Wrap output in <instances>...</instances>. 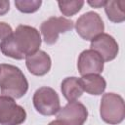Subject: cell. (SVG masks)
Segmentation results:
<instances>
[{
  "label": "cell",
  "instance_id": "8",
  "mask_svg": "<svg viewBox=\"0 0 125 125\" xmlns=\"http://www.w3.org/2000/svg\"><path fill=\"white\" fill-rule=\"evenodd\" d=\"M88 118V109L80 102H68L58 112L57 119L64 125H83Z\"/></svg>",
  "mask_w": 125,
  "mask_h": 125
},
{
  "label": "cell",
  "instance_id": "19",
  "mask_svg": "<svg viewBox=\"0 0 125 125\" xmlns=\"http://www.w3.org/2000/svg\"><path fill=\"white\" fill-rule=\"evenodd\" d=\"M87 3L92 7V8H102L104 7L106 1L104 0H94V1H87Z\"/></svg>",
  "mask_w": 125,
  "mask_h": 125
},
{
  "label": "cell",
  "instance_id": "20",
  "mask_svg": "<svg viewBox=\"0 0 125 125\" xmlns=\"http://www.w3.org/2000/svg\"><path fill=\"white\" fill-rule=\"evenodd\" d=\"M48 125H64L61 120H59V119H56V120H53V121H51Z\"/></svg>",
  "mask_w": 125,
  "mask_h": 125
},
{
  "label": "cell",
  "instance_id": "4",
  "mask_svg": "<svg viewBox=\"0 0 125 125\" xmlns=\"http://www.w3.org/2000/svg\"><path fill=\"white\" fill-rule=\"evenodd\" d=\"M34 108L44 116H52L61 109V103L58 93L51 87L43 86L38 88L32 98Z\"/></svg>",
  "mask_w": 125,
  "mask_h": 125
},
{
  "label": "cell",
  "instance_id": "12",
  "mask_svg": "<svg viewBox=\"0 0 125 125\" xmlns=\"http://www.w3.org/2000/svg\"><path fill=\"white\" fill-rule=\"evenodd\" d=\"M79 79L83 91L90 95H102L106 88V81L100 74L84 75Z\"/></svg>",
  "mask_w": 125,
  "mask_h": 125
},
{
  "label": "cell",
  "instance_id": "17",
  "mask_svg": "<svg viewBox=\"0 0 125 125\" xmlns=\"http://www.w3.org/2000/svg\"><path fill=\"white\" fill-rule=\"evenodd\" d=\"M14 30L11 27L10 24H8L5 21H0V44L5 41L8 37H10L13 34Z\"/></svg>",
  "mask_w": 125,
  "mask_h": 125
},
{
  "label": "cell",
  "instance_id": "2",
  "mask_svg": "<svg viewBox=\"0 0 125 125\" xmlns=\"http://www.w3.org/2000/svg\"><path fill=\"white\" fill-rule=\"evenodd\" d=\"M27 90L28 81L21 68L9 63L0 64V91L3 96L21 99Z\"/></svg>",
  "mask_w": 125,
  "mask_h": 125
},
{
  "label": "cell",
  "instance_id": "14",
  "mask_svg": "<svg viewBox=\"0 0 125 125\" xmlns=\"http://www.w3.org/2000/svg\"><path fill=\"white\" fill-rule=\"evenodd\" d=\"M104 12L107 19L115 23L125 21V1L124 0H109L104 5Z\"/></svg>",
  "mask_w": 125,
  "mask_h": 125
},
{
  "label": "cell",
  "instance_id": "15",
  "mask_svg": "<svg viewBox=\"0 0 125 125\" xmlns=\"http://www.w3.org/2000/svg\"><path fill=\"white\" fill-rule=\"evenodd\" d=\"M85 4L82 0L75 1H58V5L61 13L65 17H72L77 14Z\"/></svg>",
  "mask_w": 125,
  "mask_h": 125
},
{
  "label": "cell",
  "instance_id": "11",
  "mask_svg": "<svg viewBox=\"0 0 125 125\" xmlns=\"http://www.w3.org/2000/svg\"><path fill=\"white\" fill-rule=\"evenodd\" d=\"M25 64L28 71L35 76H44L51 69V58L43 50L25 57Z\"/></svg>",
  "mask_w": 125,
  "mask_h": 125
},
{
  "label": "cell",
  "instance_id": "6",
  "mask_svg": "<svg viewBox=\"0 0 125 125\" xmlns=\"http://www.w3.org/2000/svg\"><path fill=\"white\" fill-rule=\"evenodd\" d=\"M74 27V22L64 17H50L40 25L43 40L47 45H54L61 33L70 31Z\"/></svg>",
  "mask_w": 125,
  "mask_h": 125
},
{
  "label": "cell",
  "instance_id": "13",
  "mask_svg": "<svg viewBox=\"0 0 125 125\" xmlns=\"http://www.w3.org/2000/svg\"><path fill=\"white\" fill-rule=\"evenodd\" d=\"M61 91L63 97L68 102L77 101L83 94V88L80 83V79L77 77H66L62 81Z\"/></svg>",
  "mask_w": 125,
  "mask_h": 125
},
{
  "label": "cell",
  "instance_id": "18",
  "mask_svg": "<svg viewBox=\"0 0 125 125\" xmlns=\"http://www.w3.org/2000/svg\"><path fill=\"white\" fill-rule=\"evenodd\" d=\"M10 10L9 0H0V16L6 15Z\"/></svg>",
  "mask_w": 125,
  "mask_h": 125
},
{
  "label": "cell",
  "instance_id": "7",
  "mask_svg": "<svg viewBox=\"0 0 125 125\" xmlns=\"http://www.w3.org/2000/svg\"><path fill=\"white\" fill-rule=\"evenodd\" d=\"M26 119L25 109L8 96H0V125H21Z\"/></svg>",
  "mask_w": 125,
  "mask_h": 125
},
{
  "label": "cell",
  "instance_id": "16",
  "mask_svg": "<svg viewBox=\"0 0 125 125\" xmlns=\"http://www.w3.org/2000/svg\"><path fill=\"white\" fill-rule=\"evenodd\" d=\"M42 4L41 0H16V8L24 14H32L39 10Z\"/></svg>",
  "mask_w": 125,
  "mask_h": 125
},
{
  "label": "cell",
  "instance_id": "5",
  "mask_svg": "<svg viewBox=\"0 0 125 125\" xmlns=\"http://www.w3.org/2000/svg\"><path fill=\"white\" fill-rule=\"evenodd\" d=\"M77 34L84 40H92L96 36L104 33V23L98 13L93 11L81 15L75 23Z\"/></svg>",
  "mask_w": 125,
  "mask_h": 125
},
{
  "label": "cell",
  "instance_id": "10",
  "mask_svg": "<svg viewBox=\"0 0 125 125\" xmlns=\"http://www.w3.org/2000/svg\"><path fill=\"white\" fill-rule=\"evenodd\" d=\"M91 49L96 51L102 57L104 62H110L114 60L119 52L118 43L107 33H102L92 39Z\"/></svg>",
  "mask_w": 125,
  "mask_h": 125
},
{
  "label": "cell",
  "instance_id": "9",
  "mask_svg": "<svg viewBox=\"0 0 125 125\" xmlns=\"http://www.w3.org/2000/svg\"><path fill=\"white\" fill-rule=\"evenodd\" d=\"M104 60L94 50L87 49L80 53L77 61V68L81 76L100 74L104 70Z\"/></svg>",
  "mask_w": 125,
  "mask_h": 125
},
{
  "label": "cell",
  "instance_id": "3",
  "mask_svg": "<svg viewBox=\"0 0 125 125\" xmlns=\"http://www.w3.org/2000/svg\"><path fill=\"white\" fill-rule=\"evenodd\" d=\"M100 115L103 121L109 125H117L125 118V104L123 98L115 93L103 95L100 104Z\"/></svg>",
  "mask_w": 125,
  "mask_h": 125
},
{
  "label": "cell",
  "instance_id": "1",
  "mask_svg": "<svg viewBox=\"0 0 125 125\" xmlns=\"http://www.w3.org/2000/svg\"><path fill=\"white\" fill-rule=\"evenodd\" d=\"M41 41L40 32L35 27L20 24L13 34L0 44V50L6 57L22 60L39 51Z\"/></svg>",
  "mask_w": 125,
  "mask_h": 125
}]
</instances>
